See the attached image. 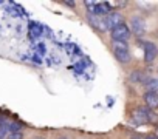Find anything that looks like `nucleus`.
Listing matches in <instances>:
<instances>
[{
    "instance_id": "f257e3e1",
    "label": "nucleus",
    "mask_w": 158,
    "mask_h": 139,
    "mask_svg": "<svg viewBox=\"0 0 158 139\" xmlns=\"http://www.w3.org/2000/svg\"><path fill=\"white\" fill-rule=\"evenodd\" d=\"M132 119L135 124H149V122H156V116L153 114V111L147 107H138L133 110L132 113Z\"/></svg>"
},
{
    "instance_id": "f03ea898",
    "label": "nucleus",
    "mask_w": 158,
    "mask_h": 139,
    "mask_svg": "<svg viewBox=\"0 0 158 139\" xmlns=\"http://www.w3.org/2000/svg\"><path fill=\"white\" fill-rule=\"evenodd\" d=\"M112 48H113V56L116 57L118 62L121 63H129L130 62V53H129V45L127 42H112Z\"/></svg>"
},
{
    "instance_id": "7ed1b4c3",
    "label": "nucleus",
    "mask_w": 158,
    "mask_h": 139,
    "mask_svg": "<svg viewBox=\"0 0 158 139\" xmlns=\"http://www.w3.org/2000/svg\"><path fill=\"white\" fill-rule=\"evenodd\" d=\"M129 37H130V30L124 22L112 30V39L116 40V42H127Z\"/></svg>"
},
{
    "instance_id": "20e7f679",
    "label": "nucleus",
    "mask_w": 158,
    "mask_h": 139,
    "mask_svg": "<svg viewBox=\"0 0 158 139\" xmlns=\"http://www.w3.org/2000/svg\"><path fill=\"white\" fill-rule=\"evenodd\" d=\"M102 22H104V30H110L112 31L113 28H116L118 25L123 23V16L119 13H116V11H112L109 16H106L102 19Z\"/></svg>"
},
{
    "instance_id": "39448f33",
    "label": "nucleus",
    "mask_w": 158,
    "mask_h": 139,
    "mask_svg": "<svg viewBox=\"0 0 158 139\" xmlns=\"http://www.w3.org/2000/svg\"><path fill=\"white\" fill-rule=\"evenodd\" d=\"M158 56V46L152 42H146L144 43V60L147 63H152Z\"/></svg>"
},
{
    "instance_id": "423d86ee",
    "label": "nucleus",
    "mask_w": 158,
    "mask_h": 139,
    "mask_svg": "<svg viewBox=\"0 0 158 139\" xmlns=\"http://www.w3.org/2000/svg\"><path fill=\"white\" fill-rule=\"evenodd\" d=\"M130 23H132V31H133V34H136V36H143V34L146 33V23L143 22V19H139V17H133Z\"/></svg>"
},
{
    "instance_id": "0eeeda50",
    "label": "nucleus",
    "mask_w": 158,
    "mask_h": 139,
    "mask_svg": "<svg viewBox=\"0 0 158 139\" xmlns=\"http://www.w3.org/2000/svg\"><path fill=\"white\" fill-rule=\"evenodd\" d=\"M147 108H158V93H153V91H146L144 96H143Z\"/></svg>"
},
{
    "instance_id": "6e6552de",
    "label": "nucleus",
    "mask_w": 158,
    "mask_h": 139,
    "mask_svg": "<svg viewBox=\"0 0 158 139\" xmlns=\"http://www.w3.org/2000/svg\"><path fill=\"white\" fill-rule=\"evenodd\" d=\"M112 13V8H110V3H107V2H99V3H96V8H95V13L92 14V16H109Z\"/></svg>"
},
{
    "instance_id": "1a4fd4ad",
    "label": "nucleus",
    "mask_w": 158,
    "mask_h": 139,
    "mask_svg": "<svg viewBox=\"0 0 158 139\" xmlns=\"http://www.w3.org/2000/svg\"><path fill=\"white\" fill-rule=\"evenodd\" d=\"M129 81L130 82H143V84H146L147 77L144 76L143 71H132V74L129 76Z\"/></svg>"
},
{
    "instance_id": "9d476101",
    "label": "nucleus",
    "mask_w": 158,
    "mask_h": 139,
    "mask_svg": "<svg viewBox=\"0 0 158 139\" xmlns=\"http://www.w3.org/2000/svg\"><path fill=\"white\" fill-rule=\"evenodd\" d=\"M6 136H10V122L0 119V139H5Z\"/></svg>"
},
{
    "instance_id": "9b49d317",
    "label": "nucleus",
    "mask_w": 158,
    "mask_h": 139,
    "mask_svg": "<svg viewBox=\"0 0 158 139\" xmlns=\"http://www.w3.org/2000/svg\"><path fill=\"white\" fill-rule=\"evenodd\" d=\"M146 87H147V91L158 93V79H147Z\"/></svg>"
},
{
    "instance_id": "f8f14e48",
    "label": "nucleus",
    "mask_w": 158,
    "mask_h": 139,
    "mask_svg": "<svg viewBox=\"0 0 158 139\" xmlns=\"http://www.w3.org/2000/svg\"><path fill=\"white\" fill-rule=\"evenodd\" d=\"M8 137H10V139H23V131H22V130H19V131H11Z\"/></svg>"
},
{
    "instance_id": "ddd939ff",
    "label": "nucleus",
    "mask_w": 158,
    "mask_h": 139,
    "mask_svg": "<svg viewBox=\"0 0 158 139\" xmlns=\"http://www.w3.org/2000/svg\"><path fill=\"white\" fill-rule=\"evenodd\" d=\"M65 5H67V6H71V8H73V6H74V2H65Z\"/></svg>"
},
{
    "instance_id": "4468645a",
    "label": "nucleus",
    "mask_w": 158,
    "mask_h": 139,
    "mask_svg": "<svg viewBox=\"0 0 158 139\" xmlns=\"http://www.w3.org/2000/svg\"><path fill=\"white\" fill-rule=\"evenodd\" d=\"M146 139H158V137H156V136H147Z\"/></svg>"
},
{
    "instance_id": "2eb2a0df",
    "label": "nucleus",
    "mask_w": 158,
    "mask_h": 139,
    "mask_svg": "<svg viewBox=\"0 0 158 139\" xmlns=\"http://www.w3.org/2000/svg\"><path fill=\"white\" fill-rule=\"evenodd\" d=\"M132 139H139V137H132Z\"/></svg>"
},
{
    "instance_id": "dca6fc26",
    "label": "nucleus",
    "mask_w": 158,
    "mask_h": 139,
    "mask_svg": "<svg viewBox=\"0 0 158 139\" xmlns=\"http://www.w3.org/2000/svg\"><path fill=\"white\" fill-rule=\"evenodd\" d=\"M60 139H65V137H60Z\"/></svg>"
},
{
    "instance_id": "f3484780",
    "label": "nucleus",
    "mask_w": 158,
    "mask_h": 139,
    "mask_svg": "<svg viewBox=\"0 0 158 139\" xmlns=\"http://www.w3.org/2000/svg\"><path fill=\"white\" fill-rule=\"evenodd\" d=\"M156 134H158V133H156ZM156 137H158V136H156Z\"/></svg>"
}]
</instances>
